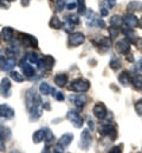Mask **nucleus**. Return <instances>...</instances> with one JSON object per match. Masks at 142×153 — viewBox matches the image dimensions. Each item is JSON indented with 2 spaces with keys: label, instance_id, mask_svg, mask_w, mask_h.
<instances>
[{
  "label": "nucleus",
  "instance_id": "a211bd4d",
  "mask_svg": "<svg viewBox=\"0 0 142 153\" xmlns=\"http://www.w3.org/2000/svg\"><path fill=\"white\" fill-rule=\"evenodd\" d=\"M68 80H69V78H68V74H65V73H58L53 78V81L58 87H64L68 84Z\"/></svg>",
  "mask_w": 142,
  "mask_h": 153
},
{
  "label": "nucleus",
  "instance_id": "f03ea898",
  "mask_svg": "<svg viewBox=\"0 0 142 153\" xmlns=\"http://www.w3.org/2000/svg\"><path fill=\"white\" fill-rule=\"evenodd\" d=\"M29 114H30V119L31 120H37V119H39L43 114V104H41V98L36 101V102H33L29 108Z\"/></svg>",
  "mask_w": 142,
  "mask_h": 153
},
{
  "label": "nucleus",
  "instance_id": "ddd939ff",
  "mask_svg": "<svg viewBox=\"0 0 142 153\" xmlns=\"http://www.w3.org/2000/svg\"><path fill=\"white\" fill-rule=\"evenodd\" d=\"M14 117V110L6 104L0 105V120L1 119H12Z\"/></svg>",
  "mask_w": 142,
  "mask_h": 153
},
{
  "label": "nucleus",
  "instance_id": "2eb2a0df",
  "mask_svg": "<svg viewBox=\"0 0 142 153\" xmlns=\"http://www.w3.org/2000/svg\"><path fill=\"white\" fill-rule=\"evenodd\" d=\"M91 143V135H90V131L89 130H83L81 133V140H80V146L83 150H88Z\"/></svg>",
  "mask_w": 142,
  "mask_h": 153
},
{
  "label": "nucleus",
  "instance_id": "39448f33",
  "mask_svg": "<svg viewBox=\"0 0 142 153\" xmlns=\"http://www.w3.org/2000/svg\"><path fill=\"white\" fill-rule=\"evenodd\" d=\"M86 26H88V27H94V26H96V27H100V28H104V27H105V22H104L101 18H98L96 13H94L92 11H90V12H89V16H88V18H86Z\"/></svg>",
  "mask_w": 142,
  "mask_h": 153
},
{
  "label": "nucleus",
  "instance_id": "1a4fd4ad",
  "mask_svg": "<svg viewBox=\"0 0 142 153\" xmlns=\"http://www.w3.org/2000/svg\"><path fill=\"white\" fill-rule=\"evenodd\" d=\"M84 41H85V36L83 33H81V32H74L69 37V45L72 46V47L80 46Z\"/></svg>",
  "mask_w": 142,
  "mask_h": 153
},
{
  "label": "nucleus",
  "instance_id": "7c9ffc66",
  "mask_svg": "<svg viewBox=\"0 0 142 153\" xmlns=\"http://www.w3.org/2000/svg\"><path fill=\"white\" fill-rule=\"evenodd\" d=\"M25 59H26L29 62H31V64H37L38 60H39V57H38V54H37L36 52H29V53H26Z\"/></svg>",
  "mask_w": 142,
  "mask_h": 153
},
{
  "label": "nucleus",
  "instance_id": "aec40b11",
  "mask_svg": "<svg viewBox=\"0 0 142 153\" xmlns=\"http://www.w3.org/2000/svg\"><path fill=\"white\" fill-rule=\"evenodd\" d=\"M39 92L43 96H49V94H53L55 93V88L52 86H50L47 82H41L39 85Z\"/></svg>",
  "mask_w": 142,
  "mask_h": 153
},
{
  "label": "nucleus",
  "instance_id": "f257e3e1",
  "mask_svg": "<svg viewBox=\"0 0 142 153\" xmlns=\"http://www.w3.org/2000/svg\"><path fill=\"white\" fill-rule=\"evenodd\" d=\"M68 88L70 91H74V92H77V93H83V92H86L89 88H90V82L86 80V79H75L74 81H71V84L68 86Z\"/></svg>",
  "mask_w": 142,
  "mask_h": 153
},
{
  "label": "nucleus",
  "instance_id": "f8f14e48",
  "mask_svg": "<svg viewBox=\"0 0 142 153\" xmlns=\"http://www.w3.org/2000/svg\"><path fill=\"white\" fill-rule=\"evenodd\" d=\"M115 48H116V52L117 53H121V54H127L130 50V41L127 40V39H122L119 40L115 45Z\"/></svg>",
  "mask_w": 142,
  "mask_h": 153
},
{
  "label": "nucleus",
  "instance_id": "4be33fe9",
  "mask_svg": "<svg viewBox=\"0 0 142 153\" xmlns=\"http://www.w3.org/2000/svg\"><path fill=\"white\" fill-rule=\"evenodd\" d=\"M72 139H74V134L72 133H65L63 134L61 138H59V144H61L63 147H68L71 143H72Z\"/></svg>",
  "mask_w": 142,
  "mask_h": 153
},
{
  "label": "nucleus",
  "instance_id": "5701e85b",
  "mask_svg": "<svg viewBox=\"0 0 142 153\" xmlns=\"http://www.w3.org/2000/svg\"><path fill=\"white\" fill-rule=\"evenodd\" d=\"M12 137L11 128L5 126V125H0V139L2 140H10Z\"/></svg>",
  "mask_w": 142,
  "mask_h": 153
},
{
  "label": "nucleus",
  "instance_id": "09e8293b",
  "mask_svg": "<svg viewBox=\"0 0 142 153\" xmlns=\"http://www.w3.org/2000/svg\"><path fill=\"white\" fill-rule=\"evenodd\" d=\"M108 13H109V12H108V10H107V8H102L101 10V14L103 16V17L108 16Z\"/></svg>",
  "mask_w": 142,
  "mask_h": 153
},
{
  "label": "nucleus",
  "instance_id": "f3484780",
  "mask_svg": "<svg viewBox=\"0 0 142 153\" xmlns=\"http://www.w3.org/2000/svg\"><path fill=\"white\" fill-rule=\"evenodd\" d=\"M70 101L74 102V105L77 108H83L86 104V97L84 94H77V96H70Z\"/></svg>",
  "mask_w": 142,
  "mask_h": 153
},
{
  "label": "nucleus",
  "instance_id": "0eeeda50",
  "mask_svg": "<svg viewBox=\"0 0 142 153\" xmlns=\"http://www.w3.org/2000/svg\"><path fill=\"white\" fill-rule=\"evenodd\" d=\"M17 65L16 58L10 56V57H0V70L1 71H12L14 68V66Z\"/></svg>",
  "mask_w": 142,
  "mask_h": 153
},
{
  "label": "nucleus",
  "instance_id": "e433bc0d",
  "mask_svg": "<svg viewBox=\"0 0 142 153\" xmlns=\"http://www.w3.org/2000/svg\"><path fill=\"white\" fill-rule=\"evenodd\" d=\"M119 27H114V26H111V27H109V36H110V38L114 39L115 37H117L119 36Z\"/></svg>",
  "mask_w": 142,
  "mask_h": 153
},
{
  "label": "nucleus",
  "instance_id": "c756f323",
  "mask_svg": "<svg viewBox=\"0 0 142 153\" xmlns=\"http://www.w3.org/2000/svg\"><path fill=\"white\" fill-rule=\"evenodd\" d=\"M109 66H110L111 70L117 71L119 68H121L122 64H121V61L119 60V58L114 57V58H111V60H110V62H109Z\"/></svg>",
  "mask_w": 142,
  "mask_h": 153
},
{
  "label": "nucleus",
  "instance_id": "a18cd8bd",
  "mask_svg": "<svg viewBox=\"0 0 142 153\" xmlns=\"http://www.w3.org/2000/svg\"><path fill=\"white\" fill-rule=\"evenodd\" d=\"M0 151L1 152L5 151V140H2V139H0Z\"/></svg>",
  "mask_w": 142,
  "mask_h": 153
},
{
  "label": "nucleus",
  "instance_id": "49530a36",
  "mask_svg": "<svg viewBox=\"0 0 142 153\" xmlns=\"http://www.w3.org/2000/svg\"><path fill=\"white\" fill-rule=\"evenodd\" d=\"M109 152H110V153H120V152H121V149H120L119 146H116V147H114L113 150H110Z\"/></svg>",
  "mask_w": 142,
  "mask_h": 153
},
{
  "label": "nucleus",
  "instance_id": "864d4df0",
  "mask_svg": "<svg viewBox=\"0 0 142 153\" xmlns=\"http://www.w3.org/2000/svg\"><path fill=\"white\" fill-rule=\"evenodd\" d=\"M141 70H142V62H141Z\"/></svg>",
  "mask_w": 142,
  "mask_h": 153
},
{
  "label": "nucleus",
  "instance_id": "7ed1b4c3",
  "mask_svg": "<svg viewBox=\"0 0 142 153\" xmlns=\"http://www.w3.org/2000/svg\"><path fill=\"white\" fill-rule=\"evenodd\" d=\"M66 118H68V120H69L76 128H81L82 126H83V124H84L83 118L81 117V114H80L77 111H75V110H70V111L66 113Z\"/></svg>",
  "mask_w": 142,
  "mask_h": 153
},
{
  "label": "nucleus",
  "instance_id": "a19ab883",
  "mask_svg": "<svg viewBox=\"0 0 142 153\" xmlns=\"http://www.w3.org/2000/svg\"><path fill=\"white\" fill-rule=\"evenodd\" d=\"M53 152H58V153H61V152H64V147L62 146L61 144L58 143L57 145H56V147H55V151Z\"/></svg>",
  "mask_w": 142,
  "mask_h": 153
},
{
  "label": "nucleus",
  "instance_id": "393cba45",
  "mask_svg": "<svg viewBox=\"0 0 142 153\" xmlns=\"http://www.w3.org/2000/svg\"><path fill=\"white\" fill-rule=\"evenodd\" d=\"M44 139H45V131H44V128L36 131L33 133V135H32V141L35 144H39L41 141H44Z\"/></svg>",
  "mask_w": 142,
  "mask_h": 153
},
{
  "label": "nucleus",
  "instance_id": "ea45409f",
  "mask_svg": "<svg viewBox=\"0 0 142 153\" xmlns=\"http://www.w3.org/2000/svg\"><path fill=\"white\" fill-rule=\"evenodd\" d=\"M104 2L107 4V6L109 8H113L115 5H116V0H104Z\"/></svg>",
  "mask_w": 142,
  "mask_h": 153
},
{
  "label": "nucleus",
  "instance_id": "3c124183",
  "mask_svg": "<svg viewBox=\"0 0 142 153\" xmlns=\"http://www.w3.org/2000/svg\"><path fill=\"white\" fill-rule=\"evenodd\" d=\"M137 25H139V26H140V27L142 28V19H141V20H139V24H137Z\"/></svg>",
  "mask_w": 142,
  "mask_h": 153
},
{
  "label": "nucleus",
  "instance_id": "b1692460",
  "mask_svg": "<svg viewBox=\"0 0 142 153\" xmlns=\"http://www.w3.org/2000/svg\"><path fill=\"white\" fill-rule=\"evenodd\" d=\"M119 81H120V84H122V86L125 87V86H128V85L131 82V78H130L128 72L123 71V72H121V73L119 74Z\"/></svg>",
  "mask_w": 142,
  "mask_h": 153
},
{
  "label": "nucleus",
  "instance_id": "dca6fc26",
  "mask_svg": "<svg viewBox=\"0 0 142 153\" xmlns=\"http://www.w3.org/2000/svg\"><path fill=\"white\" fill-rule=\"evenodd\" d=\"M123 24H125V26L128 28H134L137 26L139 24V19L133 14V13H127L123 17Z\"/></svg>",
  "mask_w": 142,
  "mask_h": 153
},
{
  "label": "nucleus",
  "instance_id": "4468645a",
  "mask_svg": "<svg viewBox=\"0 0 142 153\" xmlns=\"http://www.w3.org/2000/svg\"><path fill=\"white\" fill-rule=\"evenodd\" d=\"M92 112H94V115H95L97 119H100V120L104 119V118L107 117V113H108L107 107H105L104 104H102V102H98V104H96V105L94 106Z\"/></svg>",
  "mask_w": 142,
  "mask_h": 153
},
{
  "label": "nucleus",
  "instance_id": "de8ad7c7",
  "mask_svg": "<svg viewBox=\"0 0 142 153\" xmlns=\"http://www.w3.org/2000/svg\"><path fill=\"white\" fill-rule=\"evenodd\" d=\"M88 125H89L90 130L92 131V130H94V123H92V120H91V119H88Z\"/></svg>",
  "mask_w": 142,
  "mask_h": 153
},
{
  "label": "nucleus",
  "instance_id": "f704fd0d",
  "mask_svg": "<svg viewBox=\"0 0 142 153\" xmlns=\"http://www.w3.org/2000/svg\"><path fill=\"white\" fill-rule=\"evenodd\" d=\"M77 8H78V13L80 14H84L86 12L85 0H77Z\"/></svg>",
  "mask_w": 142,
  "mask_h": 153
},
{
  "label": "nucleus",
  "instance_id": "a878e982",
  "mask_svg": "<svg viewBox=\"0 0 142 153\" xmlns=\"http://www.w3.org/2000/svg\"><path fill=\"white\" fill-rule=\"evenodd\" d=\"M49 25H50V27L53 28V30H61L62 27H63L62 21L59 20V18L56 17V16H52V18H51V20H50Z\"/></svg>",
  "mask_w": 142,
  "mask_h": 153
},
{
  "label": "nucleus",
  "instance_id": "20e7f679",
  "mask_svg": "<svg viewBox=\"0 0 142 153\" xmlns=\"http://www.w3.org/2000/svg\"><path fill=\"white\" fill-rule=\"evenodd\" d=\"M37 65H38V68L41 71H51L55 66V59L51 56H44L38 60Z\"/></svg>",
  "mask_w": 142,
  "mask_h": 153
},
{
  "label": "nucleus",
  "instance_id": "c85d7f7f",
  "mask_svg": "<svg viewBox=\"0 0 142 153\" xmlns=\"http://www.w3.org/2000/svg\"><path fill=\"white\" fill-rule=\"evenodd\" d=\"M123 33H124V36L127 37V39L130 41V42H134L135 44V41H136V34H135V32L133 31V28H128V30H124L123 31Z\"/></svg>",
  "mask_w": 142,
  "mask_h": 153
},
{
  "label": "nucleus",
  "instance_id": "603ef678",
  "mask_svg": "<svg viewBox=\"0 0 142 153\" xmlns=\"http://www.w3.org/2000/svg\"><path fill=\"white\" fill-rule=\"evenodd\" d=\"M6 1H10L11 2V1H14V0H6Z\"/></svg>",
  "mask_w": 142,
  "mask_h": 153
},
{
  "label": "nucleus",
  "instance_id": "9b49d317",
  "mask_svg": "<svg viewBox=\"0 0 142 153\" xmlns=\"http://www.w3.org/2000/svg\"><path fill=\"white\" fill-rule=\"evenodd\" d=\"M19 66L21 68V72L25 76H33L36 74V71L33 68V66L31 65V62H29L26 59H23L19 62Z\"/></svg>",
  "mask_w": 142,
  "mask_h": 153
},
{
  "label": "nucleus",
  "instance_id": "423d86ee",
  "mask_svg": "<svg viewBox=\"0 0 142 153\" xmlns=\"http://www.w3.org/2000/svg\"><path fill=\"white\" fill-rule=\"evenodd\" d=\"M98 133L101 134V135H103V137H109L113 140H115L116 137H117V131H116L115 126H113L110 124L101 125L100 128H98Z\"/></svg>",
  "mask_w": 142,
  "mask_h": 153
},
{
  "label": "nucleus",
  "instance_id": "412c9836",
  "mask_svg": "<svg viewBox=\"0 0 142 153\" xmlns=\"http://www.w3.org/2000/svg\"><path fill=\"white\" fill-rule=\"evenodd\" d=\"M127 11H128L129 13L142 11V2L141 1H137V0L129 2V4H128V6H127Z\"/></svg>",
  "mask_w": 142,
  "mask_h": 153
},
{
  "label": "nucleus",
  "instance_id": "6ab92c4d",
  "mask_svg": "<svg viewBox=\"0 0 142 153\" xmlns=\"http://www.w3.org/2000/svg\"><path fill=\"white\" fill-rule=\"evenodd\" d=\"M13 34H14L13 30L11 27H8V26L7 27H4L1 30V32H0V37H1V39L4 41H11L12 38H13Z\"/></svg>",
  "mask_w": 142,
  "mask_h": 153
},
{
  "label": "nucleus",
  "instance_id": "c9c22d12",
  "mask_svg": "<svg viewBox=\"0 0 142 153\" xmlns=\"http://www.w3.org/2000/svg\"><path fill=\"white\" fill-rule=\"evenodd\" d=\"M104 46L105 48H109L110 47V39L108 38H104V37H102V38H98V46Z\"/></svg>",
  "mask_w": 142,
  "mask_h": 153
},
{
  "label": "nucleus",
  "instance_id": "58836bf2",
  "mask_svg": "<svg viewBox=\"0 0 142 153\" xmlns=\"http://www.w3.org/2000/svg\"><path fill=\"white\" fill-rule=\"evenodd\" d=\"M65 2H66V0H57V2H56V10H57V12H61L62 10L64 8Z\"/></svg>",
  "mask_w": 142,
  "mask_h": 153
},
{
  "label": "nucleus",
  "instance_id": "6e6552de",
  "mask_svg": "<svg viewBox=\"0 0 142 153\" xmlns=\"http://www.w3.org/2000/svg\"><path fill=\"white\" fill-rule=\"evenodd\" d=\"M11 88H12V84L8 78H2L1 82H0V94L2 98H10L11 97Z\"/></svg>",
  "mask_w": 142,
  "mask_h": 153
},
{
  "label": "nucleus",
  "instance_id": "cd10ccee",
  "mask_svg": "<svg viewBox=\"0 0 142 153\" xmlns=\"http://www.w3.org/2000/svg\"><path fill=\"white\" fill-rule=\"evenodd\" d=\"M110 25L114 26V27H119L120 28L122 25H123V18L120 17V16H117V14L113 16L110 18Z\"/></svg>",
  "mask_w": 142,
  "mask_h": 153
},
{
  "label": "nucleus",
  "instance_id": "bb28decb",
  "mask_svg": "<svg viewBox=\"0 0 142 153\" xmlns=\"http://www.w3.org/2000/svg\"><path fill=\"white\" fill-rule=\"evenodd\" d=\"M131 84L136 90H142V74L137 73L131 78Z\"/></svg>",
  "mask_w": 142,
  "mask_h": 153
},
{
  "label": "nucleus",
  "instance_id": "4c0bfd02",
  "mask_svg": "<svg viewBox=\"0 0 142 153\" xmlns=\"http://www.w3.org/2000/svg\"><path fill=\"white\" fill-rule=\"evenodd\" d=\"M135 111H136V113L139 115H142V99L140 100H137L136 102H135Z\"/></svg>",
  "mask_w": 142,
  "mask_h": 153
},
{
  "label": "nucleus",
  "instance_id": "9d476101",
  "mask_svg": "<svg viewBox=\"0 0 142 153\" xmlns=\"http://www.w3.org/2000/svg\"><path fill=\"white\" fill-rule=\"evenodd\" d=\"M19 40H20L21 45L26 46V47H37L38 46V41L37 39L30 34H19Z\"/></svg>",
  "mask_w": 142,
  "mask_h": 153
},
{
  "label": "nucleus",
  "instance_id": "c03bdc74",
  "mask_svg": "<svg viewBox=\"0 0 142 153\" xmlns=\"http://www.w3.org/2000/svg\"><path fill=\"white\" fill-rule=\"evenodd\" d=\"M135 45H136V47H139L140 50H142V38H137V39H136V41H135Z\"/></svg>",
  "mask_w": 142,
  "mask_h": 153
},
{
  "label": "nucleus",
  "instance_id": "2f4dec72",
  "mask_svg": "<svg viewBox=\"0 0 142 153\" xmlns=\"http://www.w3.org/2000/svg\"><path fill=\"white\" fill-rule=\"evenodd\" d=\"M44 131H45V139H44V141H45L46 146H49V145H51V144H52V141H53L55 137H53L52 132H51L49 128H44Z\"/></svg>",
  "mask_w": 142,
  "mask_h": 153
},
{
  "label": "nucleus",
  "instance_id": "79ce46f5",
  "mask_svg": "<svg viewBox=\"0 0 142 153\" xmlns=\"http://www.w3.org/2000/svg\"><path fill=\"white\" fill-rule=\"evenodd\" d=\"M56 99H57L58 101H63V100L65 99V97H64V94H63L62 92H56Z\"/></svg>",
  "mask_w": 142,
  "mask_h": 153
},
{
  "label": "nucleus",
  "instance_id": "37998d69",
  "mask_svg": "<svg viewBox=\"0 0 142 153\" xmlns=\"http://www.w3.org/2000/svg\"><path fill=\"white\" fill-rule=\"evenodd\" d=\"M76 7H77V4H76V2H71V4H68V5H66V8L70 10V11L75 10Z\"/></svg>",
  "mask_w": 142,
  "mask_h": 153
},
{
  "label": "nucleus",
  "instance_id": "72a5a7b5",
  "mask_svg": "<svg viewBox=\"0 0 142 153\" xmlns=\"http://www.w3.org/2000/svg\"><path fill=\"white\" fill-rule=\"evenodd\" d=\"M10 76H11V79H12V80H14L16 82H21V81H24V76H23V74H20L19 72L11 71Z\"/></svg>",
  "mask_w": 142,
  "mask_h": 153
},
{
  "label": "nucleus",
  "instance_id": "473e14b6",
  "mask_svg": "<svg viewBox=\"0 0 142 153\" xmlns=\"http://www.w3.org/2000/svg\"><path fill=\"white\" fill-rule=\"evenodd\" d=\"M65 18H66V21H68V25L71 26L72 28H74V25H78L81 22V20L77 16H66Z\"/></svg>",
  "mask_w": 142,
  "mask_h": 153
},
{
  "label": "nucleus",
  "instance_id": "8fccbe9b",
  "mask_svg": "<svg viewBox=\"0 0 142 153\" xmlns=\"http://www.w3.org/2000/svg\"><path fill=\"white\" fill-rule=\"evenodd\" d=\"M30 4V0H21V5L23 6H27Z\"/></svg>",
  "mask_w": 142,
  "mask_h": 153
}]
</instances>
